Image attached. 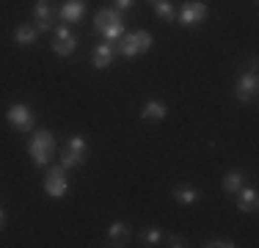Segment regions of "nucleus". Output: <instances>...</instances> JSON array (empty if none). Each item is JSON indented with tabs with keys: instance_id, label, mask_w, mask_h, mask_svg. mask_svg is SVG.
I'll return each mask as SVG.
<instances>
[{
	"instance_id": "1",
	"label": "nucleus",
	"mask_w": 259,
	"mask_h": 248,
	"mask_svg": "<svg viewBox=\"0 0 259 248\" xmlns=\"http://www.w3.org/2000/svg\"><path fill=\"white\" fill-rule=\"evenodd\" d=\"M28 154H30V160H33L36 166H47L53 160V154H55V138H53V133L50 130H36L33 135H30V144H28Z\"/></svg>"
},
{
	"instance_id": "2",
	"label": "nucleus",
	"mask_w": 259,
	"mask_h": 248,
	"mask_svg": "<svg viewBox=\"0 0 259 248\" xmlns=\"http://www.w3.org/2000/svg\"><path fill=\"white\" fill-rule=\"evenodd\" d=\"M149 47H152V33H149V30H135V33H124V36H121L116 53H121L124 58H135V55L146 53Z\"/></svg>"
},
{
	"instance_id": "3",
	"label": "nucleus",
	"mask_w": 259,
	"mask_h": 248,
	"mask_svg": "<svg viewBox=\"0 0 259 248\" xmlns=\"http://www.w3.org/2000/svg\"><path fill=\"white\" fill-rule=\"evenodd\" d=\"M85 154H89V144H85L83 135H69V141H66V146H64V154H61V166H64L66 171L80 169V166L85 163Z\"/></svg>"
},
{
	"instance_id": "4",
	"label": "nucleus",
	"mask_w": 259,
	"mask_h": 248,
	"mask_svg": "<svg viewBox=\"0 0 259 248\" xmlns=\"http://www.w3.org/2000/svg\"><path fill=\"white\" fill-rule=\"evenodd\" d=\"M209 9L207 3H201V0H188V3H182V9L177 11V22L182 25V28H196V25H201L207 20Z\"/></svg>"
},
{
	"instance_id": "5",
	"label": "nucleus",
	"mask_w": 259,
	"mask_h": 248,
	"mask_svg": "<svg viewBox=\"0 0 259 248\" xmlns=\"http://www.w3.org/2000/svg\"><path fill=\"white\" fill-rule=\"evenodd\" d=\"M256 89H259V80H256V61L251 64L248 72H243L237 77V83H234V97H237V102H254L256 99Z\"/></svg>"
},
{
	"instance_id": "6",
	"label": "nucleus",
	"mask_w": 259,
	"mask_h": 248,
	"mask_svg": "<svg viewBox=\"0 0 259 248\" xmlns=\"http://www.w3.org/2000/svg\"><path fill=\"white\" fill-rule=\"evenodd\" d=\"M6 121H9L11 130H17V133H30V127H33V110L22 102H14L6 110Z\"/></svg>"
},
{
	"instance_id": "7",
	"label": "nucleus",
	"mask_w": 259,
	"mask_h": 248,
	"mask_svg": "<svg viewBox=\"0 0 259 248\" xmlns=\"http://www.w3.org/2000/svg\"><path fill=\"white\" fill-rule=\"evenodd\" d=\"M45 193L50 198H61L69 193V179H66V169L64 166H53L45 177Z\"/></svg>"
},
{
	"instance_id": "8",
	"label": "nucleus",
	"mask_w": 259,
	"mask_h": 248,
	"mask_svg": "<svg viewBox=\"0 0 259 248\" xmlns=\"http://www.w3.org/2000/svg\"><path fill=\"white\" fill-rule=\"evenodd\" d=\"M33 20L39 30H50L55 20H58V6L55 0H36V9H33Z\"/></svg>"
},
{
	"instance_id": "9",
	"label": "nucleus",
	"mask_w": 259,
	"mask_h": 248,
	"mask_svg": "<svg viewBox=\"0 0 259 248\" xmlns=\"http://www.w3.org/2000/svg\"><path fill=\"white\" fill-rule=\"evenodd\" d=\"M75 50H77V39H75V33L69 30V25H58V28H55L53 53L61 55V58H66V55H72Z\"/></svg>"
},
{
	"instance_id": "10",
	"label": "nucleus",
	"mask_w": 259,
	"mask_h": 248,
	"mask_svg": "<svg viewBox=\"0 0 259 248\" xmlns=\"http://www.w3.org/2000/svg\"><path fill=\"white\" fill-rule=\"evenodd\" d=\"M83 14H85V3H83V0H64V6L58 9V17L66 25L80 22V20H83Z\"/></svg>"
},
{
	"instance_id": "11",
	"label": "nucleus",
	"mask_w": 259,
	"mask_h": 248,
	"mask_svg": "<svg viewBox=\"0 0 259 248\" xmlns=\"http://www.w3.org/2000/svg\"><path fill=\"white\" fill-rule=\"evenodd\" d=\"M113 58H116V47L110 45V42L97 45L94 53H91V64H94V69H108V66H113Z\"/></svg>"
},
{
	"instance_id": "12",
	"label": "nucleus",
	"mask_w": 259,
	"mask_h": 248,
	"mask_svg": "<svg viewBox=\"0 0 259 248\" xmlns=\"http://www.w3.org/2000/svg\"><path fill=\"white\" fill-rule=\"evenodd\" d=\"M130 226L127 223H121V221H116V223H110V229H108V245H113V248H121V245H127L130 243Z\"/></svg>"
},
{
	"instance_id": "13",
	"label": "nucleus",
	"mask_w": 259,
	"mask_h": 248,
	"mask_svg": "<svg viewBox=\"0 0 259 248\" xmlns=\"http://www.w3.org/2000/svg\"><path fill=\"white\" fill-rule=\"evenodd\" d=\"M174 201L182 204V207H193V204L201 201V193L193 188V185H177L174 188Z\"/></svg>"
},
{
	"instance_id": "14",
	"label": "nucleus",
	"mask_w": 259,
	"mask_h": 248,
	"mask_svg": "<svg viewBox=\"0 0 259 248\" xmlns=\"http://www.w3.org/2000/svg\"><path fill=\"white\" fill-rule=\"evenodd\" d=\"M256 204H259L256 188H240L237 190V210L240 213H256Z\"/></svg>"
},
{
	"instance_id": "15",
	"label": "nucleus",
	"mask_w": 259,
	"mask_h": 248,
	"mask_svg": "<svg viewBox=\"0 0 259 248\" xmlns=\"http://www.w3.org/2000/svg\"><path fill=\"white\" fill-rule=\"evenodd\" d=\"M113 22H124V14H121V11H116L113 6H110V9L97 11V17H94V28L100 30V33H102L105 28H110Z\"/></svg>"
},
{
	"instance_id": "16",
	"label": "nucleus",
	"mask_w": 259,
	"mask_h": 248,
	"mask_svg": "<svg viewBox=\"0 0 259 248\" xmlns=\"http://www.w3.org/2000/svg\"><path fill=\"white\" fill-rule=\"evenodd\" d=\"M165 113H168V108H165L160 99H149V102L141 108V119L144 121H163Z\"/></svg>"
},
{
	"instance_id": "17",
	"label": "nucleus",
	"mask_w": 259,
	"mask_h": 248,
	"mask_svg": "<svg viewBox=\"0 0 259 248\" xmlns=\"http://www.w3.org/2000/svg\"><path fill=\"white\" fill-rule=\"evenodd\" d=\"M39 33L41 30L36 28V25H28V22H22L20 28L14 30V42L20 47H30V45H36V39H39Z\"/></svg>"
},
{
	"instance_id": "18",
	"label": "nucleus",
	"mask_w": 259,
	"mask_h": 248,
	"mask_svg": "<svg viewBox=\"0 0 259 248\" xmlns=\"http://www.w3.org/2000/svg\"><path fill=\"white\" fill-rule=\"evenodd\" d=\"M152 9L163 22H177V9L171 6V0H157V3H152Z\"/></svg>"
},
{
	"instance_id": "19",
	"label": "nucleus",
	"mask_w": 259,
	"mask_h": 248,
	"mask_svg": "<svg viewBox=\"0 0 259 248\" xmlns=\"http://www.w3.org/2000/svg\"><path fill=\"white\" fill-rule=\"evenodd\" d=\"M243 182H245L243 171H229L224 177V190H226V193H237V190L243 188Z\"/></svg>"
},
{
	"instance_id": "20",
	"label": "nucleus",
	"mask_w": 259,
	"mask_h": 248,
	"mask_svg": "<svg viewBox=\"0 0 259 248\" xmlns=\"http://www.w3.org/2000/svg\"><path fill=\"white\" fill-rule=\"evenodd\" d=\"M102 36H105V42H110V45H113V42H119L121 36H124V22H113L110 28L102 30Z\"/></svg>"
},
{
	"instance_id": "21",
	"label": "nucleus",
	"mask_w": 259,
	"mask_h": 248,
	"mask_svg": "<svg viewBox=\"0 0 259 248\" xmlns=\"http://www.w3.org/2000/svg\"><path fill=\"white\" fill-rule=\"evenodd\" d=\"M160 240H163L160 229H144L141 232V245H160Z\"/></svg>"
},
{
	"instance_id": "22",
	"label": "nucleus",
	"mask_w": 259,
	"mask_h": 248,
	"mask_svg": "<svg viewBox=\"0 0 259 248\" xmlns=\"http://www.w3.org/2000/svg\"><path fill=\"white\" fill-rule=\"evenodd\" d=\"M110 3H113L116 11H121V14H124V11H130L135 6V0H110Z\"/></svg>"
},
{
	"instance_id": "23",
	"label": "nucleus",
	"mask_w": 259,
	"mask_h": 248,
	"mask_svg": "<svg viewBox=\"0 0 259 248\" xmlns=\"http://www.w3.org/2000/svg\"><path fill=\"white\" fill-rule=\"evenodd\" d=\"M207 245L209 248H232L234 243H232V240H226V237H215V240H209Z\"/></svg>"
},
{
	"instance_id": "24",
	"label": "nucleus",
	"mask_w": 259,
	"mask_h": 248,
	"mask_svg": "<svg viewBox=\"0 0 259 248\" xmlns=\"http://www.w3.org/2000/svg\"><path fill=\"white\" fill-rule=\"evenodd\" d=\"M165 245H171V248H182V245H185L182 234H168V237H165Z\"/></svg>"
},
{
	"instance_id": "25",
	"label": "nucleus",
	"mask_w": 259,
	"mask_h": 248,
	"mask_svg": "<svg viewBox=\"0 0 259 248\" xmlns=\"http://www.w3.org/2000/svg\"><path fill=\"white\" fill-rule=\"evenodd\" d=\"M3 223H6V213L0 210V229H3Z\"/></svg>"
},
{
	"instance_id": "26",
	"label": "nucleus",
	"mask_w": 259,
	"mask_h": 248,
	"mask_svg": "<svg viewBox=\"0 0 259 248\" xmlns=\"http://www.w3.org/2000/svg\"><path fill=\"white\" fill-rule=\"evenodd\" d=\"M152 3H157V0H152Z\"/></svg>"
}]
</instances>
